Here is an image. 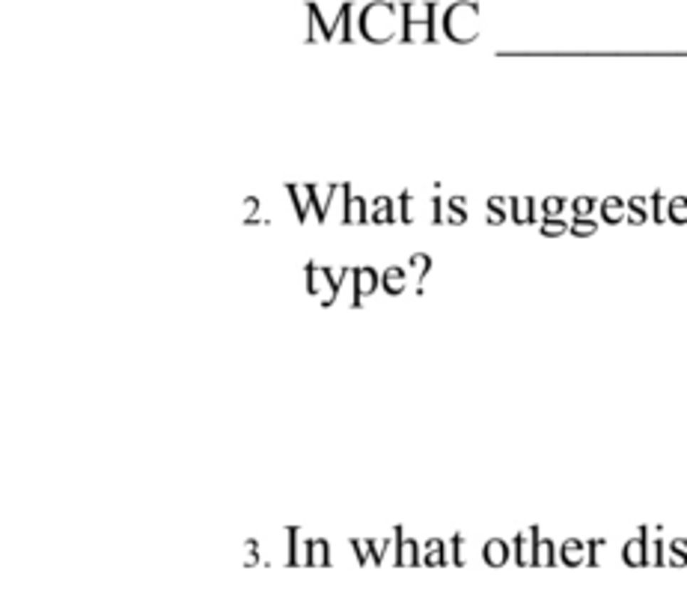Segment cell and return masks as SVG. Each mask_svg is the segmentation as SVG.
<instances>
[{"instance_id": "cell-1", "label": "cell", "mask_w": 687, "mask_h": 609, "mask_svg": "<svg viewBox=\"0 0 687 609\" xmlns=\"http://www.w3.org/2000/svg\"><path fill=\"white\" fill-rule=\"evenodd\" d=\"M360 33L363 39L369 42H390L396 36L399 30V15H396V6L393 4H381V0H375V4H369L363 12H360Z\"/></svg>"}, {"instance_id": "cell-28", "label": "cell", "mask_w": 687, "mask_h": 609, "mask_svg": "<svg viewBox=\"0 0 687 609\" xmlns=\"http://www.w3.org/2000/svg\"><path fill=\"white\" fill-rule=\"evenodd\" d=\"M286 538H289V556H286V565H304V556H300V529H286Z\"/></svg>"}, {"instance_id": "cell-29", "label": "cell", "mask_w": 687, "mask_h": 609, "mask_svg": "<svg viewBox=\"0 0 687 609\" xmlns=\"http://www.w3.org/2000/svg\"><path fill=\"white\" fill-rule=\"evenodd\" d=\"M539 232L545 235V238H560V235L568 232V223H565L562 217H545L542 226H539Z\"/></svg>"}, {"instance_id": "cell-22", "label": "cell", "mask_w": 687, "mask_h": 609, "mask_svg": "<svg viewBox=\"0 0 687 609\" xmlns=\"http://www.w3.org/2000/svg\"><path fill=\"white\" fill-rule=\"evenodd\" d=\"M506 214H512V202L506 196H491L488 199V223L491 226L506 223Z\"/></svg>"}, {"instance_id": "cell-23", "label": "cell", "mask_w": 687, "mask_h": 609, "mask_svg": "<svg viewBox=\"0 0 687 609\" xmlns=\"http://www.w3.org/2000/svg\"><path fill=\"white\" fill-rule=\"evenodd\" d=\"M446 223H452V226L467 223V199L464 196H449L446 199Z\"/></svg>"}, {"instance_id": "cell-7", "label": "cell", "mask_w": 687, "mask_h": 609, "mask_svg": "<svg viewBox=\"0 0 687 609\" xmlns=\"http://www.w3.org/2000/svg\"><path fill=\"white\" fill-rule=\"evenodd\" d=\"M646 538H649V526H640L631 541H625L622 547V562L628 568H646L649 565V550H646Z\"/></svg>"}, {"instance_id": "cell-3", "label": "cell", "mask_w": 687, "mask_h": 609, "mask_svg": "<svg viewBox=\"0 0 687 609\" xmlns=\"http://www.w3.org/2000/svg\"><path fill=\"white\" fill-rule=\"evenodd\" d=\"M304 274H307V295H313V297H322V303L318 307H333L337 303V289H333V282H330V270L327 268H318L315 262H310L307 268H304Z\"/></svg>"}, {"instance_id": "cell-30", "label": "cell", "mask_w": 687, "mask_h": 609, "mask_svg": "<svg viewBox=\"0 0 687 609\" xmlns=\"http://www.w3.org/2000/svg\"><path fill=\"white\" fill-rule=\"evenodd\" d=\"M408 268L416 274V282H423V277L429 274V268H431V256H429V253H414V256L408 259Z\"/></svg>"}, {"instance_id": "cell-5", "label": "cell", "mask_w": 687, "mask_h": 609, "mask_svg": "<svg viewBox=\"0 0 687 609\" xmlns=\"http://www.w3.org/2000/svg\"><path fill=\"white\" fill-rule=\"evenodd\" d=\"M393 535H396V556H393V562H396L399 568H414V565H423L420 544H416L414 538H408V535H405V529H402V526H396V529H393Z\"/></svg>"}, {"instance_id": "cell-8", "label": "cell", "mask_w": 687, "mask_h": 609, "mask_svg": "<svg viewBox=\"0 0 687 609\" xmlns=\"http://www.w3.org/2000/svg\"><path fill=\"white\" fill-rule=\"evenodd\" d=\"M304 565H310V568H327L330 565V544L325 538L304 541Z\"/></svg>"}, {"instance_id": "cell-21", "label": "cell", "mask_w": 687, "mask_h": 609, "mask_svg": "<svg viewBox=\"0 0 687 609\" xmlns=\"http://www.w3.org/2000/svg\"><path fill=\"white\" fill-rule=\"evenodd\" d=\"M651 202L646 199V196H631L628 199V220H631V223L634 226H643L646 223V220L651 217Z\"/></svg>"}, {"instance_id": "cell-39", "label": "cell", "mask_w": 687, "mask_h": 609, "mask_svg": "<svg viewBox=\"0 0 687 609\" xmlns=\"http://www.w3.org/2000/svg\"><path fill=\"white\" fill-rule=\"evenodd\" d=\"M411 206H414V194L411 191H405V194H402V220H405V223H414V211H411Z\"/></svg>"}, {"instance_id": "cell-14", "label": "cell", "mask_w": 687, "mask_h": 609, "mask_svg": "<svg viewBox=\"0 0 687 609\" xmlns=\"http://www.w3.org/2000/svg\"><path fill=\"white\" fill-rule=\"evenodd\" d=\"M369 220L372 223H378V226H387V223H393L396 220V202L390 199V196H375L372 202H369Z\"/></svg>"}, {"instance_id": "cell-18", "label": "cell", "mask_w": 687, "mask_h": 609, "mask_svg": "<svg viewBox=\"0 0 687 609\" xmlns=\"http://www.w3.org/2000/svg\"><path fill=\"white\" fill-rule=\"evenodd\" d=\"M369 202H366L363 196H348V202H345V214H342V220L348 226H360V223H366L369 220Z\"/></svg>"}, {"instance_id": "cell-12", "label": "cell", "mask_w": 687, "mask_h": 609, "mask_svg": "<svg viewBox=\"0 0 687 609\" xmlns=\"http://www.w3.org/2000/svg\"><path fill=\"white\" fill-rule=\"evenodd\" d=\"M560 562L568 565V568L586 565V541H580V538H565L562 544H560Z\"/></svg>"}, {"instance_id": "cell-37", "label": "cell", "mask_w": 687, "mask_h": 609, "mask_svg": "<svg viewBox=\"0 0 687 609\" xmlns=\"http://www.w3.org/2000/svg\"><path fill=\"white\" fill-rule=\"evenodd\" d=\"M449 562L452 565H467V559H464V535H452V556H449Z\"/></svg>"}, {"instance_id": "cell-24", "label": "cell", "mask_w": 687, "mask_h": 609, "mask_svg": "<svg viewBox=\"0 0 687 609\" xmlns=\"http://www.w3.org/2000/svg\"><path fill=\"white\" fill-rule=\"evenodd\" d=\"M666 220L669 223H678V226L687 223V196H673L666 202Z\"/></svg>"}, {"instance_id": "cell-34", "label": "cell", "mask_w": 687, "mask_h": 609, "mask_svg": "<svg viewBox=\"0 0 687 609\" xmlns=\"http://www.w3.org/2000/svg\"><path fill=\"white\" fill-rule=\"evenodd\" d=\"M649 202H651V220H655V223H664V220H666V202H664V194L655 191Z\"/></svg>"}, {"instance_id": "cell-27", "label": "cell", "mask_w": 687, "mask_h": 609, "mask_svg": "<svg viewBox=\"0 0 687 609\" xmlns=\"http://www.w3.org/2000/svg\"><path fill=\"white\" fill-rule=\"evenodd\" d=\"M646 550H649V565H655V568H661V565H666V544L661 538H646Z\"/></svg>"}, {"instance_id": "cell-9", "label": "cell", "mask_w": 687, "mask_h": 609, "mask_svg": "<svg viewBox=\"0 0 687 609\" xmlns=\"http://www.w3.org/2000/svg\"><path fill=\"white\" fill-rule=\"evenodd\" d=\"M313 188V208H315V220L325 223L327 220V208H330V199L340 194V184H310Z\"/></svg>"}, {"instance_id": "cell-36", "label": "cell", "mask_w": 687, "mask_h": 609, "mask_svg": "<svg viewBox=\"0 0 687 609\" xmlns=\"http://www.w3.org/2000/svg\"><path fill=\"white\" fill-rule=\"evenodd\" d=\"M351 550L357 553V562H360V565H369V562H372V553H369V541L351 538Z\"/></svg>"}, {"instance_id": "cell-31", "label": "cell", "mask_w": 687, "mask_h": 609, "mask_svg": "<svg viewBox=\"0 0 687 609\" xmlns=\"http://www.w3.org/2000/svg\"><path fill=\"white\" fill-rule=\"evenodd\" d=\"M607 547V541L604 538H592V541H586V565L589 568H598L601 565V550Z\"/></svg>"}, {"instance_id": "cell-10", "label": "cell", "mask_w": 687, "mask_h": 609, "mask_svg": "<svg viewBox=\"0 0 687 609\" xmlns=\"http://www.w3.org/2000/svg\"><path fill=\"white\" fill-rule=\"evenodd\" d=\"M286 194L292 199V208H295L298 220L304 223L310 208H313V188H310V184H286Z\"/></svg>"}, {"instance_id": "cell-6", "label": "cell", "mask_w": 687, "mask_h": 609, "mask_svg": "<svg viewBox=\"0 0 687 609\" xmlns=\"http://www.w3.org/2000/svg\"><path fill=\"white\" fill-rule=\"evenodd\" d=\"M539 538H542L539 526H530V529H524V532H518V535H515V547H512V553H515V562L521 565V568L535 565V544H539Z\"/></svg>"}, {"instance_id": "cell-17", "label": "cell", "mask_w": 687, "mask_h": 609, "mask_svg": "<svg viewBox=\"0 0 687 609\" xmlns=\"http://www.w3.org/2000/svg\"><path fill=\"white\" fill-rule=\"evenodd\" d=\"M423 565H429V568H444V565H449V556H446V544L441 538H429L426 544H423Z\"/></svg>"}, {"instance_id": "cell-11", "label": "cell", "mask_w": 687, "mask_h": 609, "mask_svg": "<svg viewBox=\"0 0 687 609\" xmlns=\"http://www.w3.org/2000/svg\"><path fill=\"white\" fill-rule=\"evenodd\" d=\"M509 556H512V547H509L503 538H491V541H485V547H482V559H485V565H491V568H503V565L509 562Z\"/></svg>"}, {"instance_id": "cell-20", "label": "cell", "mask_w": 687, "mask_h": 609, "mask_svg": "<svg viewBox=\"0 0 687 609\" xmlns=\"http://www.w3.org/2000/svg\"><path fill=\"white\" fill-rule=\"evenodd\" d=\"M557 559H560V550L554 547V541L539 538V544H535V565H539V568H554Z\"/></svg>"}, {"instance_id": "cell-19", "label": "cell", "mask_w": 687, "mask_h": 609, "mask_svg": "<svg viewBox=\"0 0 687 609\" xmlns=\"http://www.w3.org/2000/svg\"><path fill=\"white\" fill-rule=\"evenodd\" d=\"M402 39L405 42H434V21H405Z\"/></svg>"}, {"instance_id": "cell-32", "label": "cell", "mask_w": 687, "mask_h": 609, "mask_svg": "<svg viewBox=\"0 0 687 609\" xmlns=\"http://www.w3.org/2000/svg\"><path fill=\"white\" fill-rule=\"evenodd\" d=\"M256 211H259V199H256V196H247V199H244V223H247V226H256V223L268 226V220H259Z\"/></svg>"}, {"instance_id": "cell-4", "label": "cell", "mask_w": 687, "mask_h": 609, "mask_svg": "<svg viewBox=\"0 0 687 609\" xmlns=\"http://www.w3.org/2000/svg\"><path fill=\"white\" fill-rule=\"evenodd\" d=\"M351 277H355V303H351V309H360L363 307V297H369L378 285H381V277L375 268H351Z\"/></svg>"}, {"instance_id": "cell-13", "label": "cell", "mask_w": 687, "mask_h": 609, "mask_svg": "<svg viewBox=\"0 0 687 609\" xmlns=\"http://www.w3.org/2000/svg\"><path fill=\"white\" fill-rule=\"evenodd\" d=\"M512 223L530 226L535 223V199L533 196H512Z\"/></svg>"}, {"instance_id": "cell-26", "label": "cell", "mask_w": 687, "mask_h": 609, "mask_svg": "<svg viewBox=\"0 0 687 609\" xmlns=\"http://www.w3.org/2000/svg\"><path fill=\"white\" fill-rule=\"evenodd\" d=\"M568 232H572L575 238H592V235L598 232V223L592 217H575V223L568 226Z\"/></svg>"}, {"instance_id": "cell-35", "label": "cell", "mask_w": 687, "mask_h": 609, "mask_svg": "<svg viewBox=\"0 0 687 609\" xmlns=\"http://www.w3.org/2000/svg\"><path fill=\"white\" fill-rule=\"evenodd\" d=\"M562 208H565V199H562V196H547V199H542V214H545V217H560Z\"/></svg>"}, {"instance_id": "cell-16", "label": "cell", "mask_w": 687, "mask_h": 609, "mask_svg": "<svg viewBox=\"0 0 687 609\" xmlns=\"http://www.w3.org/2000/svg\"><path fill=\"white\" fill-rule=\"evenodd\" d=\"M625 217H628V202L625 199H619V196L601 199V220H604V223L616 226V223H622Z\"/></svg>"}, {"instance_id": "cell-25", "label": "cell", "mask_w": 687, "mask_h": 609, "mask_svg": "<svg viewBox=\"0 0 687 609\" xmlns=\"http://www.w3.org/2000/svg\"><path fill=\"white\" fill-rule=\"evenodd\" d=\"M666 550H669L666 565H673V568H684L687 565V541L684 538H673Z\"/></svg>"}, {"instance_id": "cell-2", "label": "cell", "mask_w": 687, "mask_h": 609, "mask_svg": "<svg viewBox=\"0 0 687 609\" xmlns=\"http://www.w3.org/2000/svg\"><path fill=\"white\" fill-rule=\"evenodd\" d=\"M444 30L452 42H473L479 36V6L476 4H452L444 15Z\"/></svg>"}, {"instance_id": "cell-38", "label": "cell", "mask_w": 687, "mask_h": 609, "mask_svg": "<svg viewBox=\"0 0 687 609\" xmlns=\"http://www.w3.org/2000/svg\"><path fill=\"white\" fill-rule=\"evenodd\" d=\"M259 565V541H244V568H253Z\"/></svg>"}, {"instance_id": "cell-15", "label": "cell", "mask_w": 687, "mask_h": 609, "mask_svg": "<svg viewBox=\"0 0 687 609\" xmlns=\"http://www.w3.org/2000/svg\"><path fill=\"white\" fill-rule=\"evenodd\" d=\"M381 285H384V292H387V295H402L408 289V270L399 268V265H390L381 274Z\"/></svg>"}, {"instance_id": "cell-33", "label": "cell", "mask_w": 687, "mask_h": 609, "mask_svg": "<svg viewBox=\"0 0 687 609\" xmlns=\"http://www.w3.org/2000/svg\"><path fill=\"white\" fill-rule=\"evenodd\" d=\"M595 206H598V202H595L592 196H577V199H572V211H575V217H589V214L595 211Z\"/></svg>"}]
</instances>
